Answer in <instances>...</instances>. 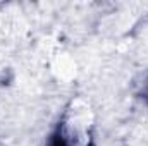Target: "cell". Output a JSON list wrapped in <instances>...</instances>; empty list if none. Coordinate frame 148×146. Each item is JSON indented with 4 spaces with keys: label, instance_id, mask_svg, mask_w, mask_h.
I'll return each mask as SVG.
<instances>
[{
    "label": "cell",
    "instance_id": "cell-1",
    "mask_svg": "<svg viewBox=\"0 0 148 146\" xmlns=\"http://www.w3.org/2000/svg\"><path fill=\"white\" fill-rule=\"evenodd\" d=\"M93 110L84 100L67 105L60 115L47 146H95Z\"/></svg>",
    "mask_w": 148,
    "mask_h": 146
}]
</instances>
